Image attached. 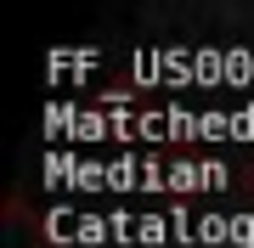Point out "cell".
<instances>
[]
</instances>
